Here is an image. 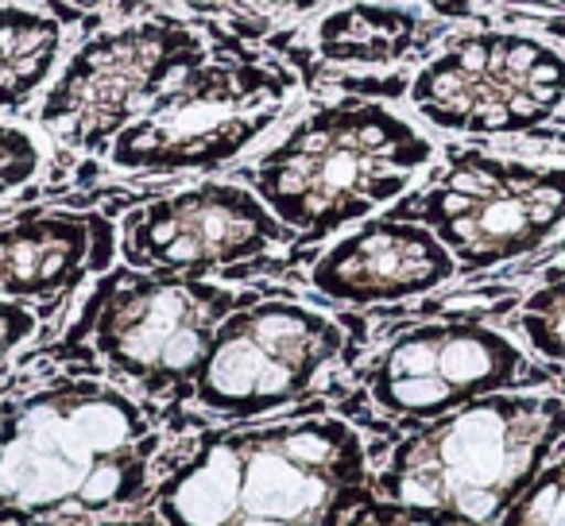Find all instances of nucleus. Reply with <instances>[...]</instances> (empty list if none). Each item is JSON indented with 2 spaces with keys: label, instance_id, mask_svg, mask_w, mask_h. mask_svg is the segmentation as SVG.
I'll return each mask as SVG.
<instances>
[{
  "label": "nucleus",
  "instance_id": "nucleus-19",
  "mask_svg": "<svg viewBox=\"0 0 565 526\" xmlns=\"http://www.w3.org/2000/svg\"><path fill=\"white\" fill-rule=\"evenodd\" d=\"M43 151L35 143V136H28L24 128L0 125V202L9 194H17L20 186L40 174Z\"/></svg>",
  "mask_w": 565,
  "mask_h": 526
},
{
  "label": "nucleus",
  "instance_id": "nucleus-11",
  "mask_svg": "<svg viewBox=\"0 0 565 526\" xmlns=\"http://www.w3.org/2000/svg\"><path fill=\"white\" fill-rule=\"evenodd\" d=\"M287 236L291 228L259 194L233 182H202L128 213L120 225V256L132 271L198 279L264 256Z\"/></svg>",
  "mask_w": 565,
  "mask_h": 526
},
{
  "label": "nucleus",
  "instance_id": "nucleus-2",
  "mask_svg": "<svg viewBox=\"0 0 565 526\" xmlns=\"http://www.w3.org/2000/svg\"><path fill=\"white\" fill-rule=\"evenodd\" d=\"M372 503L361 433L291 418L205 433L156 492L167 526H345Z\"/></svg>",
  "mask_w": 565,
  "mask_h": 526
},
{
  "label": "nucleus",
  "instance_id": "nucleus-1",
  "mask_svg": "<svg viewBox=\"0 0 565 526\" xmlns=\"http://www.w3.org/2000/svg\"><path fill=\"white\" fill-rule=\"evenodd\" d=\"M159 433L120 387L66 379L0 407V518L74 526L151 487Z\"/></svg>",
  "mask_w": 565,
  "mask_h": 526
},
{
  "label": "nucleus",
  "instance_id": "nucleus-9",
  "mask_svg": "<svg viewBox=\"0 0 565 526\" xmlns=\"http://www.w3.org/2000/svg\"><path fill=\"white\" fill-rule=\"evenodd\" d=\"M345 348L333 318L299 302H252L213 337L194 399L217 418H259L302 399Z\"/></svg>",
  "mask_w": 565,
  "mask_h": 526
},
{
  "label": "nucleus",
  "instance_id": "nucleus-5",
  "mask_svg": "<svg viewBox=\"0 0 565 526\" xmlns=\"http://www.w3.org/2000/svg\"><path fill=\"white\" fill-rule=\"evenodd\" d=\"M241 307V294L202 279L117 271L86 310V337L120 379L171 399L194 387L217 330Z\"/></svg>",
  "mask_w": 565,
  "mask_h": 526
},
{
  "label": "nucleus",
  "instance_id": "nucleus-13",
  "mask_svg": "<svg viewBox=\"0 0 565 526\" xmlns=\"http://www.w3.org/2000/svg\"><path fill=\"white\" fill-rule=\"evenodd\" d=\"M454 268L457 259L426 225L380 217L326 248L310 268V287L345 307H376L434 291Z\"/></svg>",
  "mask_w": 565,
  "mask_h": 526
},
{
  "label": "nucleus",
  "instance_id": "nucleus-10",
  "mask_svg": "<svg viewBox=\"0 0 565 526\" xmlns=\"http://www.w3.org/2000/svg\"><path fill=\"white\" fill-rule=\"evenodd\" d=\"M562 101L565 63L523 35H469L411 86V105L449 132H523Z\"/></svg>",
  "mask_w": 565,
  "mask_h": 526
},
{
  "label": "nucleus",
  "instance_id": "nucleus-20",
  "mask_svg": "<svg viewBox=\"0 0 565 526\" xmlns=\"http://www.w3.org/2000/svg\"><path fill=\"white\" fill-rule=\"evenodd\" d=\"M35 333V314L20 302L0 299V368L12 361L20 345H28Z\"/></svg>",
  "mask_w": 565,
  "mask_h": 526
},
{
  "label": "nucleus",
  "instance_id": "nucleus-6",
  "mask_svg": "<svg viewBox=\"0 0 565 526\" xmlns=\"http://www.w3.org/2000/svg\"><path fill=\"white\" fill-rule=\"evenodd\" d=\"M291 86L279 66L202 63L113 140L109 159L140 174L225 167L279 120Z\"/></svg>",
  "mask_w": 565,
  "mask_h": 526
},
{
  "label": "nucleus",
  "instance_id": "nucleus-4",
  "mask_svg": "<svg viewBox=\"0 0 565 526\" xmlns=\"http://www.w3.org/2000/svg\"><path fill=\"white\" fill-rule=\"evenodd\" d=\"M434 159V143L384 105L341 101L310 112L248 171L259 202L318 240L395 202Z\"/></svg>",
  "mask_w": 565,
  "mask_h": 526
},
{
  "label": "nucleus",
  "instance_id": "nucleus-16",
  "mask_svg": "<svg viewBox=\"0 0 565 526\" xmlns=\"http://www.w3.org/2000/svg\"><path fill=\"white\" fill-rule=\"evenodd\" d=\"M415 40V17L387 4H349L318 28V51L330 63H392Z\"/></svg>",
  "mask_w": 565,
  "mask_h": 526
},
{
  "label": "nucleus",
  "instance_id": "nucleus-17",
  "mask_svg": "<svg viewBox=\"0 0 565 526\" xmlns=\"http://www.w3.org/2000/svg\"><path fill=\"white\" fill-rule=\"evenodd\" d=\"M519 322H523L526 341H531L546 361L565 364V276L546 283L542 291H534L531 299H526Z\"/></svg>",
  "mask_w": 565,
  "mask_h": 526
},
{
  "label": "nucleus",
  "instance_id": "nucleus-18",
  "mask_svg": "<svg viewBox=\"0 0 565 526\" xmlns=\"http://www.w3.org/2000/svg\"><path fill=\"white\" fill-rule=\"evenodd\" d=\"M503 526H565V457L534 476L523 500L508 511Z\"/></svg>",
  "mask_w": 565,
  "mask_h": 526
},
{
  "label": "nucleus",
  "instance_id": "nucleus-8",
  "mask_svg": "<svg viewBox=\"0 0 565 526\" xmlns=\"http://www.w3.org/2000/svg\"><path fill=\"white\" fill-rule=\"evenodd\" d=\"M205 63V43L174 24H140L82 43L40 105V125L71 148L117 140L159 94Z\"/></svg>",
  "mask_w": 565,
  "mask_h": 526
},
{
  "label": "nucleus",
  "instance_id": "nucleus-14",
  "mask_svg": "<svg viewBox=\"0 0 565 526\" xmlns=\"http://www.w3.org/2000/svg\"><path fill=\"white\" fill-rule=\"evenodd\" d=\"M109 256L102 217L40 210L0 228V299L47 302L78 287Z\"/></svg>",
  "mask_w": 565,
  "mask_h": 526
},
{
  "label": "nucleus",
  "instance_id": "nucleus-15",
  "mask_svg": "<svg viewBox=\"0 0 565 526\" xmlns=\"http://www.w3.org/2000/svg\"><path fill=\"white\" fill-rule=\"evenodd\" d=\"M58 47V20L24 4H0V109H20L51 78Z\"/></svg>",
  "mask_w": 565,
  "mask_h": 526
},
{
  "label": "nucleus",
  "instance_id": "nucleus-12",
  "mask_svg": "<svg viewBox=\"0 0 565 526\" xmlns=\"http://www.w3.org/2000/svg\"><path fill=\"white\" fill-rule=\"evenodd\" d=\"M523 353L503 333L472 322L418 325L395 337L364 372L376 410L399 422H434L523 376Z\"/></svg>",
  "mask_w": 565,
  "mask_h": 526
},
{
  "label": "nucleus",
  "instance_id": "nucleus-3",
  "mask_svg": "<svg viewBox=\"0 0 565 526\" xmlns=\"http://www.w3.org/2000/svg\"><path fill=\"white\" fill-rule=\"evenodd\" d=\"M562 438L565 399L484 395L411 433L376 476V495L411 523L503 526Z\"/></svg>",
  "mask_w": 565,
  "mask_h": 526
},
{
  "label": "nucleus",
  "instance_id": "nucleus-7",
  "mask_svg": "<svg viewBox=\"0 0 565 526\" xmlns=\"http://www.w3.org/2000/svg\"><path fill=\"white\" fill-rule=\"evenodd\" d=\"M403 217L430 228L461 268H495L565 225V167L461 151Z\"/></svg>",
  "mask_w": 565,
  "mask_h": 526
}]
</instances>
